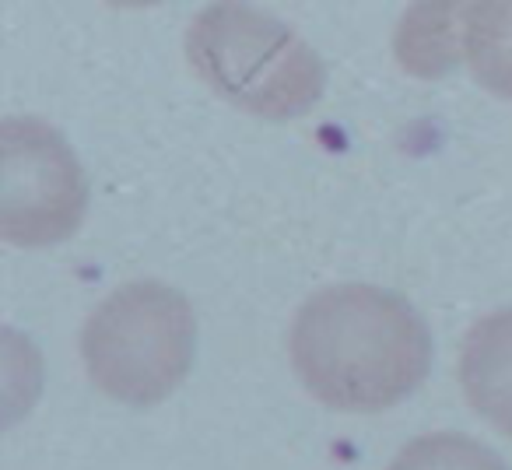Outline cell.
<instances>
[{"label": "cell", "mask_w": 512, "mask_h": 470, "mask_svg": "<svg viewBox=\"0 0 512 470\" xmlns=\"http://www.w3.org/2000/svg\"><path fill=\"white\" fill-rule=\"evenodd\" d=\"M386 470H509L498 453L474 442L470 435L456 432H432L407 442L397 460Z\"/></svg>", "instance_id": "obj_8"}, {"label": "cell", "mask_w": 512, "mask_h": 470, "mask_svg": "<svg viewBox=\"0 0 512 470\" xmlns=\"http://www.w3.org/2000/svg\"><path fill=\"white\" fill-rule=\"evenodd\" d=\"M460 383L470 407L512 439V309L477 320L463 337Z\"/></svg>", "instance_id": "obj_5"}, {"label": "cell", "mask_w": 512, "mask_h": 470, "mask_svg": "<svg viewBox=\"0 0 512 470\" xmlns=\"http://www.w3.org/2000/svg\"><path fill=\"white\" fill-rule=\"evenodd\" d=\"M292 365L302 386L337 411H386L428 379L432 334L404 295L334 285L295 316Z\"/></svg>", "instance_id": "obj_1"}, {"label": "cell", "mask_w": 512, "mask_h": 470, "mask_svg": "<svg viewBox=\"0 0 512 470\" xmlns=\"http://www.w3.org/2000/svg\"><path fill=\"white\" fill-rule=\"evenodd\" d=\"M463 53L488 92L512 99V0L467 4Z\"/></svg>", "instance_id": "obj_7"}, {"label": "cell", "mask_w": 512, "mask_h": 470, "mask_svg": "<svg viewBox=\"0 0 512 470\" xmlns=\"http://www.w3.org/2000/svg\"><path fill=\"white\" fill-rule=\"evenodd\" d=\"M193 71L232 106L264 120H292L320 102L327 67L281 18L249 4H211L190 22Z\"/></svg>", "instance_id": "obj_2"}, {"label": "cell", "mask_w": 512, "mask_h": 470, "mask_svg": "<svg viewBox=\"0 0 512 470\" xmlns=\"http://www.w3.org/2000/svg\"><path fill=\"white\" fill-rule=\"evenodd\" d=\"M0 148V239L39 250L78 232L88 179L64 134L36 116H8Z\"/></svg>", "instance_id": "obj_4"}, {"label": "cell", "mask_w": 512, "mask_h": 470, "mask_svg": "<svg viewBox=\"0 0 512 470\" xmlns=\"http://www.w3.org/2000/svg\"><path fill=\"white\" fill-rule=\"evenodd\" d=\"M197 348V316L162 281H130L99 302L81 330L92 383L130 407L165 400L186 379Z\"/></svg>", "instance_id": "obj_3"}, {"label": "cell", "mask_w": 512, "mask_h": 470, "mask_svg": "<svg viewBox=\"0 0 512 470\" xmlns=\"http://www.w3.org/2000/svg\"><path fill=\"white\" fill-rule=\"evenodd\" d=\"M467 4H414L393 39L404 71L418 78H442L463 57Z\"/></svg>", "instance_id": "obj_6"}]
</instances>
